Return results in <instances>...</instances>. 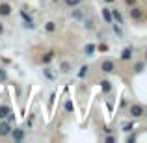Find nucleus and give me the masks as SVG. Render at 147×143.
<instances>
[{
    "label": "nucleus",
    "mask_w": 147,
    "mask_h": 143,
    "mask_svg": "<svg viewBox=\"0 0 147 143\" xmlns=\"http://www.w3.org/2000/svg\"><path fill=\"white\" fill-rule=\"evenodd\" d=\"M144 61H147V50H145V54H144Z\"/></svg>",
    "instance_id": "nucleus-33"
},
{
    "label": "nucleus",
    "mask_w": 147,
    "mask_h": 143,
    "mask_svg": "<svg viewBox=\"0 0 147 143\" xmlns=\"http://www.w3.org/2000/svg\"><path fill=\"white\" fill-rule=\"evenodd\" d=\"M144 69H145V61H138V63H134L132 71L134 75H140V73H144Z\"/></svg>",
    "instance_id": "nucleus-17"
},
{
    "label": "nucleus",
    "mask_w": 147,
    "mask_h": 143,
    "mask_svg": "<svg viewBox=\"0 0 147 143\" xmlns=\"http://www.w3.org/2000/svg\"><path fill=\"white\" fill-rule=\"evenodd\" d=\"M100 71H102L104 75H112V73L115 71V61L114 60H102L100 61Z\"/></svg>",
    "instance_id": "nucleus-3"
},
{
    "label": "nucleus",
    "mask_w": 147,
    "mask_h": 143,
    "mask_svg": "<svg viewBox=\"0 0 147 143\" xmlns=\"http://www.w3.org/2000/svg\"><path fill=\"white\" fill-rule=\"evenodd\" d=\"M97 50H99V52H108V45L106 43H100L99 47H97Z\"/></svg>",
    "instance_id": "nucleus-28"
},
{
    "label": "nucleus",
    "mask_w": 147,
    "mask_h": 143,
    "mask_svg": "<svg viewBox=\"0 0 147 143\" xmlns=\"http://www.w3.org/2000/svg\"><path fill=\"white\" fill-rule=\"evenodd\" d=\"M95 52H97V47H95L93 43H88L86 47H84V54H86V56H95Z\"/></svg>",
    "instance_id": "nucleus-12"
},
{
    "label": "nucleus",
    "mask_w": 147,
    "mask_h": 143,
    "mask_svg": "<svg viewBox=\"0 0 147 143\" xmlns=\"http://www.w3.org/2000/svg\"><path fill=\"white\" fill-rule=\"evenodd\" d=\"M134 141H136V136H134V134H132V136H129V138H127V143H134Z\"/></svg>",
    "instance_id": "nucleus-29"
},
{
    "label": "nucleus",
    "mask_w": 147,
    "mask_h": 143,
    "mask_svg": "<svg viewBox=\"0 0 147 143\" xmlns=\"http://www.w3.org/2000/svg\"><path fill=\"white\" fill-rule=\"evenodd\" d=\"M71 69H73V65L69 63V61H61V63H60V73H61V75H69Z\"/></svg>",
    "instance_id": "nucleus-14"
},
{
    "label": "nucleus",
    "mask_w": 147,
    "mask_h": 143,
    "mask_svg": "<svg viewBox=\"0 0 147 143\" xmlns=\"http://www.w3.org/2000/svg\"><path fill=\"white\" fill-rule=\"evenodd\" d=\"M9 111H11V108L7 104H0V119H6Z\"/></svg>",
    "instance_id": "nucleus-16"
},
{
    "label": "nucleus",
    "mask_w": 147,
    "mask_h": 143,
    "mask_svg": "<svg viewBox=\"0 0 147 143\" xmlns=\"http://www.w3.org/2000/svg\"><path fill=\"white\" fill-rule=\"evenodd\" d=\"M104 141H115V138L114 136H106V138H104Z\"/></svg>",
    "instance_id": "nucleus-31"
},
{
    "label": "nucleus",
    "mask_w": 147,
    "mask_h": 143,
    "mask_svg": "<svg viewBox=\"0 0 147 143\" xmlns=\"http://www.w3.org/2000/svg\"><path fill=\"white\" fill-rule=\"evenodd\" d=\"M9 136L13 138V141H22L24 140V130L22 128H11Z\"/></svg>",
    "instance_id": "nucleus-6"
},
{
    "label": "nucleus",
    "mask_w": 147,
    "mask_h": 143,
    "mask_svg": "<svg viewBox=\"0 0 147 143\" xmlns=\"http://www.w3.org/2000/svg\"><path fill=\"white\" fill-rule=\"evenodd\" d=\"M71 17H73V19H76V21H82V19H84V11H82V9H76V7H73Z\"/></svg>",
    "instance_id": "nucleus-18"
},
{
    "label": "nucleus",
    "mask_w": 147,
    "mask_h": 143,
    "mask_svg": "<svg viewBox=\"0 0 147 143\" xmlns=\"http://www.w3.org/2000/svg\"><path fill=\"white\" fill-rule=\"evenodd\" d=\"M144 113H145V108L142 106V104L134 102V104H130V106H129V115H130L132 119H138V117H142Z\"/></svg>",
    "instance_id": "nucleus-1"
},
{
    "label": "nucleus",
    "mask_w": 147,
    "mask_h": 143,
    "mask_svg": "<svg viewBox=\"0 0 147 143\" xmlns=\"http://www.w3.org/2000/svg\"><path fill=\"white\" fill-rule=\"evenodd\" d=\"M65 111H67V113H73V111H75V104H73V100H65Z\"/></svg>",
    "instance_id": "nucleus-24"
},
{
    "label": "nucleus",
    "mask_w": 147,
    "mask_h": 143,
    "mask_svg": "<svg viewBox=\"0 0 147 143\" xmlns=\"http://www.w3.org/2000/svg\"><path fill=\"white\" fill-rule=\"evenodd\" d=\"M52 2H60V0H52Z\"/></svg>",
    "instance_id": "nucleus-35"
},
{
    "label": "nucleus",
    "mask_w": 147,
    "mask_h": 143,
    "mask_svg": "<svg viewBox=\"0 0 147 143\" xmlns=\"http://www.w3.org/2000/svg\"><path fill=\"white\" fill-rule=\"evenodd\" d=\"M112 19H114L117 24H125V19H123L121 11H117V9H112Z\"/></svg>",
    "instance_id": "nucleus-13"
},
{
    "label": "nucleus",
    "mask_w": 147,
    "mask_h": 143,
    "mask_svg": "<svg viewBox=\"0 0 147 143\" xmlns=\"http://www.w3.org/2000/svg\"><path fill=\"white\" fill-rule=\"evenodd\" d=\"M99 86H100V91H102L104 95H108V93L112 91V82H110V80H106V78H104V80H100V82H99Z\"/></svg>",
    "instance_id": "nucleus-7"
},
{
    "label": "nucleus",
    "mask_w": 147,
    "mask_h": 143,
    "mask_svg": "<svg viewBox=\"0 0 147 143\" xmlns=\"http://www.w3.org/2000/svg\"><path fill=\"white\" fill-rule=\"evenodd\" d=\"M84 28H86V30H95V21L91 17L84 19Z\"/></svg>",
    "instance_id": "nucleus-19"
},
{
    "label": "nucleus",
    "mask_w": 147,
    "mask_h": 143,
    "mask_svg": "<svg viewBox=\"0 0 147 143\" xmlns=\"http://www.w3.org/2000/svg\"><path fill=\"white\" fill-rule=\"evenodd\" d=\"M21 17H22V21H24V26H26V28H30V30H32L34 26H36V24H34V21H32V17H30V15L26 13L24 9L21 11Z\"/></svg>",
    "instance_id": "nucleus-8"
},
{
    "label": "nucleus",
    "mask_w": 147,
    "mask_h": 143,
    "mask_svg": "<svg viewBox=\"0 0 147 143\" xmlns=\"http://www.w3.org/2000/svg\"><path fill=\"white\" fill-rule=\"evenodd\" d=\"M4 34V22H0V36Z\"/></svg>",
    "instance_id": "nucleus-32"
},
{
    "label": "nucleus",
    "mask_w": 147,
    "mask_h": 143,
    "mask_svg": "<svg viewBox=\"0 0 147 143\" xmlns=\"http://www.w3.org/2000/svg\"><path fill=\"white\" fill-rule=\"evenodd\" d=\"M13 7H11L9 2H0V17H9Z\"/></svg>",
    "instance_id": "nucleus-4"
},
{
    "label": "nucleus",
    "mask_w": 147,
    "mask_h": 143,
    "mask_svg": "<svg viewBox=\"0 0 147 143\" xmlns=\"http://www.w3.org/2000/svg\"><path fill=\"white\" fill-rule=\"evenodd\" d=\"M123 132H132L134 130V121H129V123H123Z\"/></svg>",
    "instance_id": "nucleus-21"
},
{
    "label": "nucleus",
    "mask_w": 147,
    "mask_h": 143,
    "mask_svg": "<svg viewBox=\"0 0 147 143\" xmlns=\"http://www.w3.org/2000/svg\"><path fill=\"white\" fill-rule=\"evenodd\" d=\"M56 28H58V24L54 21L45 22V32H47V34H54V32H56Z\"/></svg>",
    "instance_id": "nucleus-15"
},
{
    "label": "nucleus",
    "mask_w": 147,
    "mask_h": 143,
    "mask_svg": "<svg viewBox=\"0 0 147 143\" xmlns=\"http://www.w3.org/2000/svg\"><path fill=\"white\" fill-rule=\"evenodd\" d=\"M54 58H56V52H54V50H49V52L43 54V58H41V63H43V65H49L50 61L54 60Z\"/></svg>",
    "instance_id": "nucleus-9"
},
{
    "label": "nucleus",
    "mask_w": 147,
    "mask_h": 143,
    "mask_svg": "<svg viewBox=\"0 0 147 143\" xmlns=\"http://www.w3.org/2000/svg\"><path fill=\"white\" fill-rule=\"evenodd\" d=\"M88 73H90V67H88V65H82V67H80V71H78V78H86Z\"/></svg>",
    "instance_id": "nucleus-23"
},
{
    "label": "nucleus",
    "mask_w": 147,
    "mask_h": 143,
    "mask_svg": "<svg viewBox=\"0 0 147 143\" xmlns=\"http://www.w3.org/2000/svg\"><path fill=\"white\" fill-rule=\"evenodd\" d=\"M43 75H45V78H49V80H54V78H56V75H54V71L50 67L43 69Z\"/></svg>",
    "instance_id": "nucleus-20"
},
{
    "label": "nucleus",
    "mask_w": 147,
    "mask_h": 143,
    "mask_svg": "<svg viewBox=\"0 0 147 143\" xmlns=\"http://www.w3.org/2000/svg\"><path fill=\"white\" fill-rule=\"evenodd\" d=\"M132 50H134L132 47H127V48H123V50H121V56H119V58H121L123 61H129L130 58H132Z\"/></svg>",
    "instance_id": "nucleus-10"
},
{
    "label": "nucleus",
    "mask_w": 147,
    "mask_h": 143,
    "mask_svg": "<svg viewBox=\"0 0 147 143\" xmlns=\"http://www.w3.org/2000/svg\"><path fill=\"white\" fill-rule=\"evenodd\" d=\"M112 28H114V34H115V36H119V37L123 36V30H121V24H114V22H112Z\"/></svg>",
    "instance_id": "nucleus-25"
},
{
    "label": "nucleus",
    "mask_w": 147,
    "mask_h": 143,
    "mask_svg": "<svg viewBox=\"0 0 147 143\" xmlns=\"http://www.w3.org/2000/svg\"><path fill=\"white\" fill-rule=\"evenodd\" d=\"M82 4V0H65V6L67 7H78Z\"/></svg>",
    "instance_id": "nucleus-22"
},
{
    "label": "nucleus",
    "mask_w": 147,
    "mask_h": 143,
    "mask_svg": "<svg viewBox=\"0 0 147 143\" xmlns=\"http://www.w3.org/2000/svg\"><path fill=\"white\" fill-rule=\"evenodd\" d=\"M129 15H130V19H132V21H142V19H144V9H142L140 6H136V4H134V6L129 7Z\"/></svg>",
    "instance_id": "nucleus-2"
},
{
    "label": "nucleus",
    "mask_w": 147,
    "mask_h": 143,
    "mask_svg": "<svg viewBox=\"0 0 147 143\" xmlns=\"http://www.w3.org/2000/svg\"><path fill=\"white\" fill-rule=\"evenodd\" d=\"M6 121L9 123V125H15V115H13V111H9L7 113V117H6Z\"/></svg>",
    "instance_id": "nucleus-27"
},
{
    "label": "nucleus",
    "mask_w": 147,
    "mask_h": 143,
    "mask_svg": "<svg viewBox=\"0 0 147 143\" xmlns=\"http://www.w3.org/2000/svg\"><path fill=\"white\" fill-rule=\"evenodd\" d=\"M11 132V125L7 121H0V138H7Z\"/></svg>",
    "instance_id": "nucleus-5"
},
{
    "label": "nucleus",
    "mask_w": 147,
    "mask_h": 143,
    "mask_svg": "<svg viewBox=\"0 0 147 143\" xmlns=\"http://www.w3.org/2000/svg\"><path fill=\"white\" fill-rule=\"evenodd\" d=\"M104 2H108V4H112V2H115V0H104Z\"/></svg>",
    "instance_id": "nucleus-34"
},
{
    "label": "nucleus",
    "mask_w": 147,
    "mask_h": 143,
    "mask_svg": "<svg viewBox=\"0 0 147 143\" xmlns=\"http://www.w3.org/2000/svg\"><path fill=\"white\" fill-rule=\"evenodd\" d=\"M6 80H7V73H6V69H0V84L6 82Z\"/></svg>",
    "instance_id": "nucleus-26"
},
{
    "label": "nucleus",
    "mask_w": 147,
    "mask_h": 143,
    "mask_svg": "<svg viewBox=\"0 0 147 143\" xmlns=\"http://www.w3.org/2000/svg\"><path fill=\"white\" fill-rule=\"evenodd\" d=\"M102 19L106 24H112L114 22V19H112V9H108V7H102Z\"/></svg>",
    "instance_id": "nucleus-11"
},
{
    "label": "nucleus",
    "mask_w": 147,
    "mask_h": 143,
    "mask_svg": "<svg viewBox=\"0 0 147 143\" xmlns=\"http://www.w3.org/2000/svg\"><path fill=\"white\" fill-rule=\"evenodd\" d=\"M136 2H138V0H125V4H127V6H129V7H130V6H134V4H136Z\"/></svg>",
    "instance_id": "nucleus-30"
}]
</instances>
